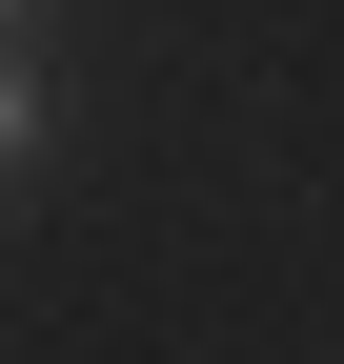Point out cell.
Masks as SVG:
<instances>
[{"mask_svg":"<svg viewBox=\"0 0 344 364\" xmlns=\"http://www.w3.org/2000/svg\"><path fill=\"white\" fill-rule=\"evenodd\" d=\"M21 142H41V81H21V61H0V162H21Z\"/></svg>","mask_w":344,"mask_h":364,"instance_id":"cell-1","label":"cell"},{"mask_svg":"<svg viewBox=\"0 0 344 364\" xmlns=\"http://www.w3.org/2000/svg\"><path fill=\"white\" fill-rule=\"evenodd\" d=\"M21 21H41V0H0V41H21Z\"/></svg>","mask_w":344,"mask_h":364,"instance_id":"cell-2","label":"cell"}]
</instances>
